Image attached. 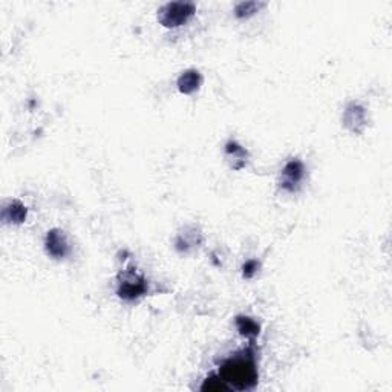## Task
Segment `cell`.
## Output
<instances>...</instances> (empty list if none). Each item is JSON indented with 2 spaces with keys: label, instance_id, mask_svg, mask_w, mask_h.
I'll use <instances>...</instances> for the list:
<instances>
[{
  "label": "cell",
  "instance_id": "cell-5",
  "mask_svg": "<svg viewBox=\"0 0 392 392\" xmlns=\"http://www.w3.org/2000/svg\"><path fill=\"white\" fill-rule=\"evenodd\" d=\"M342 121L345 129L349 131L351 133L360 135L368 126L367 109H364L362 105L356 103V101H351V103H348L347 107H345Z\"/></svg>",
  "mask_w": 392,
  "mask_h": 392
},
{
  "label": "cell",
  "instance_id": "cell-13",
  "mask_svg": "<svg viewBox=\"0 0 392 392\" xmlns=\"http://www.w3.org/2000/svg\"><path fill=\"white\" fill-rule=\"evenodd\" d=\"M201 391H208V392H226L230 391V388L227 386V383L222 380L218 373L210 374L204 382L201 384Z\"/></svg>",
  "mask_w": 392,
  "mask_h": 392
},
{
  "label": "cell",
  "instance_id": "cell-3",
  "mask_svg": "<svg viewBox=\"0 0 392 392\" xmlns=\"http://www.w3.org/2000/svg\"><path fill=\"white\" fill-rule=\"evenodd\" d=\"M196 12V5L192 2H168L158 10V23L164 28L175 30L184 26Z\"/></svg>",
  "mask_w": 392,
  "mask_h": 392
},
{
  "label": "cell",
  "instance_id": "cell-8",
  "mask_svg": "<svg viewBox=\"0 0 392 392\" xmlns=\"http://www.w3.org/2000/svg\"><path fill=\"white\" fill-rule=\"evenodd\" d=\"M224 153L230 167H232L233 171H242V168H246L250 155L247 149L244 146H241L238 141L235 140L227 141L224 146Z\"/></svg>",
  "mask_w": 392,
  "mask_h": 392
},
{
  "label": "cell",
  "instance_id": "cell-6",
  "mask_svg": "<svg viewBox=\"0 0 392 392\" xmlns=\"http://www.w3.org/2000/svg\"><path fill=\"white\" fill-rule=\"evenodd\" d=\"M202 241H204V236L198 226H186L179 230L175 238V248L181 254H190L201 247Z\"/></svg>",
  "mask_w": 392,
  "mask_h": 392
},
{
  "label": "cell",
  "instance_id": "cell-4",
  "mask_svg": "<svg viewBox=\"0 0 392 392\" xmlns=\"http://www.w3.org/2000/svg\"><path fill=\"white\" fill-rule=\"evenodd\" d=\"M305 175H307V168L302 160L299 158L288 160L285 166L282 167L279 175V187L283 192L296 193L301 188L303 179H305Z\"/></svg>",
  "mask_w": 392,
  "mask_h": 392
},
{
  "label": "cell",
  "instance_id": "cell-9",
  "mask_svg": "<svg viewBox=\"0 0 392 392\" xmlns=\"http://www.w3.org/2000/svg\"><path fill=\"white\" fill-rule=\"evenodd\" d=\"M26 216H28V208L19 199H8L2 207V221L5 224L20 226L26 221Z\"/></svg>",
  "mask_w": 392,
  "mask_h": 392
},
{
  "label": "cell",
  "instance_id": "cell-11",
  "mask_svg": "<svg viewBox=\"0 0 392 392\" xmlns=\"http://www.w3.org/2000/svg\"><path fill=\"white\" fill-rule=\"evenodd\" d=\"M235 325L238 333L248 339L250 342H254L256 337L261 334V323L258 320H254L253 317L248 316H236Z\"/></svg>",
  "mask_w": 392,
  "mask_h": 392
},
{
  "label": "cell",
  "instance_id": "cell-1",
  "mask_svg": "<svg viewBox=\"0 0 392 392\" xmlns=\"http://www.w3.org/2000/svg\"><path fill=\"white\" fill-rule=\"evenodd\" d=\"M219 377L233 391H252L259 382L258 362H256L254 342L238 351L221 363Z\"/></svg>",
  "mask_w": 392,
  "mask_h": 392
},
{
  "label": "cell",
  "instance_id": "cell-10",
  "mask_svg": "<svg viewBox=\"0 0 392 392\" xmlns=\"http://www.w3.org/2000/svg\"><path fill=\"white\" fill-rule=\"evenodd\" d=\"M202 85V76L198 69H186L181 72V76L177 80L178 91L184 96H192L198 92Z\"/></svg>",
  "mask_w": 392,
  "mask_h": 392
},
{
  "label": "cell",
  "instance_id": "cell-2",
  "mask_svg": "<svg viewBox=\"0 0 392 392\" xmlns=\"http://www.w3.org/2000/svg\"><path fill=\"white\" fill-rule=\"evenodd\" d=\"M117 281V296L124 302H137L147 294L149 283L135 267L123 270Z\"/></svg>",
  "mask_w": 392,
  "mask_h": 392
},
{
  "label": "cell",
  "instance_id": "cell-14",
  "mask_svg": "<svg viewBox=\"0 0 392 392\" xmlns=\"http://www.w3.org/2000/svg\"><path fill=\"white\" fill-rule=\"evenodd\" d=\"M259 268H261L259 261H256V259L247 261L244 265H242V278H244V279H253L254 276L258 274Z\"/></svg>",
  "mask_w": 392,
  "mask_h": 392
},
{
  "label": "cell",
  "instance_id": "cell-7",
  "mask_svg": "<svg viewBox=\"0 0 392 392\" xmlns=\"http://www.w3.org/2000/svg\"><path fill=\"white\" fill-rule=\"evenodd\" d=\"M45 250L52 259L62 261L69 254V242H67L66 233L62 228H52L46 233Z\"/></svg>",
  "mask_w": 392,
  "mask_h": 392
},
{
  "label": "cell",
  "instance_id": "cell-12",
  "mask_svg": "<svg viewBox=\"0 0 392 392\" xmlns=\"http://www.w3.org/2000/svg\"><path fill=\"white\" fill-rule=\"evenodd\" d=\"M262 8H265V3L263 2H241L235 6V16L241 20L250 19Z\"/></svg>",
  "mask_w": 392,
  "mask_h": 392
}]
</instances>
